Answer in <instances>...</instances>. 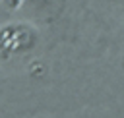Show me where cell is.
<instances>
[{
  "label": "cell",
  "instance_id": "1",
  "mask_svg": "<svg viewBox=\"0 0 124 118\" xmlns=\"http://www.w3.org/2000/svg\"><path fill=\"white\" fill-rule=\"evenodd\" d=\"M35 43V31L27 25H6L0 27V46L10 52H21L31 48Z\"/></svg>",
  "mask_w": 124,
  "mask_h": 118
},
{
  "label": "cell",
  "instance_id": "2",
  "mask_svg": "<svg viewBox=\"0 0 124 118\" xmlns=\"http://www.w3.org/2000/svg\"><path fill=\"white\" fill-rule=\"evenodd\" d=\"M4 4L10 6V8H17L19 6V0H4Z\"/></svg>",
  "mask_w": 124,
  "mask_h": 118
}]
</instances>
